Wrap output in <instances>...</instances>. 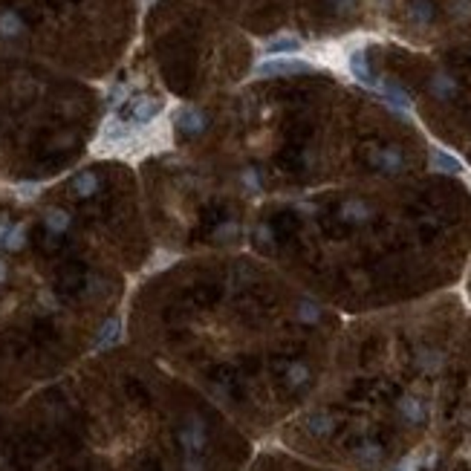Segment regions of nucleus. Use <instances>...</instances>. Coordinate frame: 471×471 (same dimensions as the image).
I'll return each mask as SVG.
<instances>
[{
	"label": "nucleus",
	"mask_w": 471,
	"mask_h": 471,
	"mask_svg": "<svg viewBox=\"0 0 471 471\" xmlns=\"http://www.w3.org/2000/svg\"><path fill=\"white\" fill-rule=\"evenodd\" d=\"M310 428H313L315 434H327L330 428H332V419H330V416H313V419H310Z\"/></svg>",
	"instance_id": "2eb2a0df"
},
{
	"label": "nucleus",
	"mask_w": 471,
	"mask_h": 471,
	"mask_svg": "<svg viewBox=\"0 0 471 471\" xmlns=\"http://www.w3.org/2000/svg\"><path fill=\"white\" fill-rule=\"evenodd\" d=\"M301 313H304V321H315V315H318V310H315V307H310V304H304V307H301Z\"/></svg>",
	"instance_id": "f3484780"
},
{
	"label": "nucleus",
	"mask_w": 471,
	"mask_h": 471,
	"mask_svg": "<svg viewBox=\"0 0 471 471\" xmlns=\"http://www.w3.org/2000/svg\"><path fill=\"white\" fill-rule=\"evenodd\" d=\"M162 102L153 99V96H134V99H127L124 107H121V119L124 121H134V124H148L153 121L159 113H162Z\"/></svg>",
	"instance_id": "f257e3e1"
},
{
	"label": "nucleus",
	"mask_w": 471,
	"mask_h": 471,
	"mask_svg": "<svg viewBox=\"0 0 471 471\" xmlns=\"http://www.w3.org/2000/svg\"><path fill=\"white\" fill-rule=\"evenodd\" d=\"M72 191L81 194V197L96 194V191H99V177H96V174H78V177L72 180Z\"/></svg>",
	"instance_id": "1a4fd4ad"
},
{
	"label": "nucleus",
	"mask_w": 471,
	"mask_h": 471,
	"mask_svg": "<svg viewBox=\"0 0 471 471\" xmlns=\"http://www.w3.org/2000/svg\"><path fill=\"white\" fill-rule=\"evenodd\" d=\"M411 15H413V21H419V23H428V21L434 18V6L428 4V0H413Z\"/></svg>",
	"instance_id": "9d476101"
},
{
	"label": "nucleus",
	"mask_w": 471,
	"mask_h": 471,
	"mask_svg": "<svg viewBox=\"0 0 471 471\" xmlns=\"http://www.w3.org/2000/svg\"><path fill=\"white\" fill-rule=\"evenodd\" d=\"M431 165H434V170H445V174H460V170H462V162L454 159L451 153L440 151V148L431 151Z\"/></svg>",
	"instance_id": "0eeeda50"
},
{
	"label": "nucleus",
	"mask_w": 471,
	"mask_h": 471,
	"mask_svg": "<svg viewBox=\"0 0 471 471\" xmlns=\"http://www.w3.org/2000/svg\"><path fill=\"white\" fill-rule=\"evenodd\" d=\"M301 72H313V67L301 58H292V55L269 58L258 67V75H301Z\"/></svg>",
	"instance_id": "f03ea898"
},
{
	"label": "nucleus",
	"mask_w": 471,
	"mask_h": 471,
	"mask_svg": "<svg viewBox=\"0 0 471 471\" xmlns=\"http://www.w3.org/2000/svg\"><path fill=\"white\" fill-rule=\"evenodd\" d=\"M379 90H381L384 102H388L394 110H399V113H408V110H411V99H408V93L399 87L396 81H379Z\"/></svg>",
	"instance_id": "20e7f679"
},
{
	"label": "nucleus",
	"mask_w": 471,
	"mask_h": 471,
	"mask_svg": "<svg viewBox=\"0 0 471 471\" xmlns=\"http://www.w3.org/2000/svg\"><path fill=\"white\" fill-rule=\"evenodd\" d=\"M367 214H370V208L362 205V202H347V205H345V217H347V220H364Z\"/></svg>",
	"instance_id": "ddd939ff"
},
{
	"label": "nucleus",
	"mask_w": 471,
	"mask_h": 471,
	"mask_svg": "<svg viewBox=\"0 0 471 471\" xmlns=\"http://www.w3.org/2000/svg\"><path fill=\"white\" fill-rule=\"evenodd\" d=\"M402 413H405L411 422H419L425 411H422V405H419L416 399H411V396H408V399H402Z\"/></svg>",
	"instance_id": "f8f14e48"
},
{
	"label": "nucleus",
	"mask_w": 471,
	"mask_h": 471,
	"mask_svg": "<svg viewBox=\"0 0 471 471\" xmlns=\"http://www.w3.org/2000/svg\"><path fill=\"white\" fill-rule=\"evenodd\" d=\"M307 379V367H301V364H295L292 370H289V381L292 384H298V381H304Z\"/></svg>",
	"instance_id": "dca6fc26"
},
{
	"label": "nucleus",
	"mask_w": 471,
	"mask_h": 471,
	"mask_svg": "<svg viewBox=\"0 0 471 471\" xmlns=\"http://www.w3.org/2000/svg\"><path fill=\"white\" fill-rule=\"evenodd\" d=\"M350 72L364 84V87H376L379 90V78H376V72L370 70V64H367V55L359 50V53H353L350 55Z\"/></svg>",
	"instance_id": "39448f33"
},
{
	"label": "nucleus",
	"mask_w": 471,
	"mask_h": 471,
	"mask_svg": "<svg viewBox=\"0 0 471 471\" xmlns=\"http://www.w3.org/2000/svg\"><path fill=\"white\" fill-rule=\"evenodd\" d=\"M402 153L396 148H381L376 156H373V168L384 170V174H396V170H402Z\"/></svg>",
	"instance_id": "423d86ee"
},
{
	"label": "nucleus",
	"mask_w": 471,
	"mask_h": 471,
	"mask_svg": "<svg viewBox=\"0 0 471 471\" xmlns=\"http://www.w3.org/2000/svg\"><path fill=\"white\" fill-rule=\"evenodd\" d=\"M177 131H183L185 136H200L205 131V116L197 107H183L177 113Z\"/></svg>",
	"instance_id": "7ed1b4c3"
},
{
	"label": "nucleus",
	"mask_w": 471,
	"mask_h": 471,
	"mask_svg": "<svg viewBox=\"0 0 471 471\" xmlns=\"http://www.w3.org/2000/svg\"><path fill=\"white\" fill-rule=\"evenodd\" d=\"M183 440H185V445H188L191 451H197V448L202 445V431H200V428H197V425H191V428H188V431L183 434Z\"/></svg>",
	"instance_id": "4468645a"
},
{
	"label": "nucleus",
	"mask_w": 471,
	"mask_h": 471,
	"mask_svg": "<svg viewBox=\"0 0 471 471\" xmlns=\"http://www.w3.org/2000/svg\"><path fill=\"white\" fill-rule=\"evenodd\" d=\"M431 90H434L437 96H443V99H445V96H454V93H457V84H454L448 75H437V78H434V84H431Z\"/></svg>",
	"instance_id": "9b49d317"
},
{
	"label": "nucleus",
	"mask_w": 471,
	"mask_h": 471,
	"mask_svg": "<svg viewBox=\"0 0 471 471\" xmlns=\"http://www.w3.org/2000/svg\"><path fill=\"white\" fill-rule=\"evenodd\" d=\"M298 50H301V40H298V38H292V35H281V38H275V40H269V44H266V53L269 55H281V53H298Z\"/></svg>",
	"instance_id": "6e6552de"
}]
</instances>
